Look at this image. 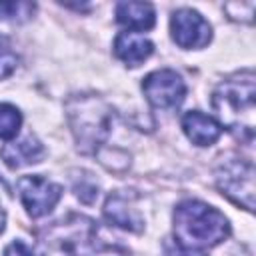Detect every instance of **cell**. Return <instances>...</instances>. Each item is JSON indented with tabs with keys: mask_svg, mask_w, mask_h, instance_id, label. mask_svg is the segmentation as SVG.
Instances as JSON below:
<instances>
[{
	"mask_svg": "<svg viewBox=\"0 0 256 256\" xmlns=\"http://www.w3.org/2000/svg\"><path fill=\"white\" fill-rule=\"evenodd\" d=\"M212 110L216 122L244 142L254 138L256 116V76L252 70H240L220 82L212 92Z\"/></svg>",
	"mask_w": 256,
	"mask_h": 256,
	"instance_id": "obj_1",
	"label": "cell"
},
{
	"mask_svg": "<svg viewBox=\"0 0 256 256\" xmlns=\"http://www.w3.org/2000/svg\"><path fill=\"white\" fill-rule=\"evenodd\" d=\"M174 242L186 250L206 252L230 236L228 218L202 200H182L172 214Z\"/></svg>",
	"mask_w": 256,
	"mask_h": 256,
	"instance_id": "obj_2",
	"label": "cell"
},
{
	"mask_svg": "<svg viewBox=\"0 0 256 256\" xmlns=\"http://www.w3.org/2000/svg\"><path fill=\"white\" fill-rule=\"evenodd\" d=\"M68 122L76 146L84 154H100L114 122L112 108L98 96H72L66 102Z\"/></svg>",
	"mask_w": 256,
	"mask_h": 256,
	"instance_id": "obj_3",
	"label": "cell"
},
{
	"mask_svg": "<svg viewBox=\"0 0 256 256\" xmlns=\"http://www.w3.org/2000/svg\"><path fill=\"white\" fill-rule=\"evenodd\" d=\"M254 164L240 156H226L214 168V180L218 190L236 206L254 210Z\"/></svg>",
	"mask_w": 256,
	"mask_h": 256,
	"instance_id": "obj_4",
	"label": "cell"
},
{
	"mask_svg": "<svg viewBox=\"0 0 256 256\" xmlns=\"http://www.w3.org/2000/svg\"><path fill=\"white\" fill-rule=\"evenodd\" d=\"M142 92L150 106L158 110L178 108L186 98V82L176 70L160 68L142 80Z\"/></svg>",
	"mask_w": 256,
	"mask_h": 256,
	"instance_id": "obj_5",
	"label": "cell"
},
{
	"mask_svg": "<svg viewBox=\"0 0 256 256\" xmlns=\"http://www.w3.org/2000/svg\"><path fill=\"white\" fill-rule=\"evenodd\" d=\"M48 240L70 256H86V250L96 246V224L84 216H70L52 226Z\"/></svg>",
	"mask_w": 256,
	"mask_h": 256,
	"instance_id": "obj_6",
	"label": "cell"
},
{
	"mask_svg": "<svg viewBox=\"0 0 256 256\" xmlns=\"http://www.w3.org/2000/svg\"><path fill=\"white\" fill-rule=\"evenodd\" d=\"M16 188H18L22 206L26 208L28 216H32V218H40V216H46L48 212H52V208L60 202L62 192H64L60 184H56L40 174L22 176L18 180Z\"/></svg>",
	"mask_w": 256,
	"mask_h": 256,
	"instance_id": "obj_7",
	"label": "cell"
},
{
	"mask_svg": "<svg viewBox=\"0 0 256 256\" xmlns=\"http://www.w3.org/2000/svg\"><path fill=\"white\" fill-rule=\"evenodd\" d=\"M170 36L184 50H198L210 44L212 26L192 8H178L170 16Z\"/></svg>",
	"mask_w": 256,
	"mask_h": 256,
	"instance_id": "obj_8",
	"label": "cell"
},
{
	"mask_svg": "<svg viewBox=\"0 0 256 256\" xmlns=\"http://www.w3.org/2000/svg\"><path fill=\"white\" fill-rule=\"evenodd\" d=\"M136 196L134 194H124V192H114L106 198L104 202V216L110 224L128 230V232H142L144 228V218L140 210L134 204Z\"/></svg>",
	"mask_w": 256,
	"mask_h": 256,
	"instance_id": "obj_9",
	"label": "cell"
},
{
	"mask_svg": "<svg viewBox=\"0 0 256 256\" xmlns=\"http://www.w3.org/2000/svg\"><path fill=\"white\" fill-rule=\"evenodd\" d=\"M44 154H46L44 144L34 134H26L20 140H10L8 144H4L0 148V158L12 170L36 164L44 158Z\"/></svg>",
	"mask_w": 256,
	"mask_h": 256,
	"instance_id": "obj_10",
	"label": "cell"
},
{
	"mask_svg": "<svg viewBox=\"0 0 256 256\" xmlns=\"http://www.w3.org/2000/svg\"><path fill=\"white\" fill-rule=\"evenodd\" d=\"M154 52V44L140 32H120L114 38V56L126 66H140Z\"/></svg>",
	"mask_w": 256,
	"mask_h": 256,
	"instance_id": "obj_11",
	"label": "cell"
},
{
	"mask_svg": "<svg viewBox=\"0 0 256 256\" xmlns=\"http://www.w3.org/2000/svg\"><path fill=\"white\" fill-rule=\"evenodd\" d=\"M182 130L196 146H212L222 136V126L200 110H190L182 116Z\"/></svg>",
	"mask_w": 256,
	"mask_h": 256,
	"instance_id": "obj_12",
	"label": "cell"
},
{
	"mask_svg": "<svg viewBox=\"0 0 256 256\" xmlns=\"http://www.w3.org/2000/svg\"><path fill=\"white\" fill-rule=\"evenodd\" d=\"M116 20L130 32H144L156 24V10L148 2H118Z\"/></svg>",
	"mask_w": 256,
	"mask_h": 256,
	"instance_id": "obj_13",
	"label": "cell"
},
{
	"mask_svg": "<svg viewBox=\"0 0 256 256\" xmlns=\"http://www.w3.org/2000/svg\"><path fill=\"white\" fill-rule=\"evenodd\" d=\"M22 126V114L14 104L0 102V140H14Z\"/></svg>",
	"mask_w": 256,
	"mask_h": 256,
	"instance_id": "obj_14",
	"label": "cell"
},
{
	"mask_svg": "<svg viewBox=\"0 0 256 256\" xmlns=\"http://www.w3.org/2000/svg\"><path fill=\"white\" fill-rule=\"evenodd\" d=\"M34 2H0V20L2 22H26L34 16Z\"/></svg>",
	"mask_w": 256,
	"mask_h": 256,
	"instance_id": "obj_15",
	"label": "cell"
},
{
	"mask_svg": "<svg viewBox=\"0 0 256 256\" xmlns=\"http://www.w3.org/2000/svg\"><path fill=\"white\" fill-rule=\"evenodd\" d=\"M18 66V54L12 48L10 40L0 34V80L8 78Z\"/></svg>",
	"mask_w": 256,
	"mask_h": 256,
	"instance_id": "obj_16",
	"label": "cell"
},
{
	"mask_svg": "<svg viewBox=\"0 0 256 256\" xmlns=\"http://www.w3.org/2000/svg\"><path fill=\"white\" fill-rule=\"evenodd\" d=\"M224 12L234 22H252L254 16V2H230L224 6Z\"/></svg>",
	"mask_w": 256,
	"mask_h": 256,
	"instance_id": "obj_17",
	"label": "cell"
},
{
	"mask_svg": "<svg viewBox=\"0 0 256 256\" xmlns=\"http://www.w3.org/2000/svg\"><path fill=\"white\" fill-rule=\"evenodd\" d=\"M164 256H206V252L186 250V248L178 246L172 238H168V240H166V244H164Z\"/></svg>",
	"mask_w": 256,
	"mask_h": 256,
	"instance_id": "obj_18",
	"label": "cell"
},
{
	"mask_svg": "<svg viewBox=\"0 0 256 256\" xmlns=\"http://www.w3.org/2000/svg\"><path fill=\"white\" fill-rule=\"evenodd\" d=\"M4 256H34V252L24 240H14L4 248Z\"/></svg>",
	"mask_w": 256,
	"mask_h": 256,
	"instance_id": "obj_19",
	"label": "cell"
},
{
	"mask_svg": "<svg viewBox=\"0 0 256 256\" xmlns=\"http://www.w3.org/2000/svg\"><path fill=\"white\" fill-rule=\"evenodd\" d=\"M0 186H2V182H0ZM4 224H6V208H4V196L0 192V234L4 232Z\"/></svg>",
	"mask_w": 256,
	"mask_h": 256,
	"instance_id": "obj_20",
	"label": "cell"
}]
</instances>
